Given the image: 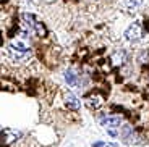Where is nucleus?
<instances>
[{
	"label": "nucleus",
	"instance_id": "1",
	"mask_svg": "<svg viewBox=\"0 0 149 147\" xmlns=\"http://www.w3.org/2000/svg\"><path fill=\"white\" fill-rule=\"evenodd\" d=\"M7 50H8V55L13 60H16V62H24V60H28L31 57V47L26 42V39H23V37L13 39L8 44Z\"/></svg>",
	"mask_w": 149,
	"mask_h": 147
},
{
	"label": "nucleus",
	"instance_id": "2",
	"mask_svg": "<svg viewBox=\"0 0 149 147\" xmlns=\"http://www.w3.org/2000/svg\"><path fill=\"white\" fill-rule=\"evenodd\" d=\"M125 37H127V41L130 42H136L141 39V24L138 21H134L133 24H130L125 31Z\"/></svg>",
	"mask_w": 149,
	"mask_h": 147
},
{
	"label": "nucleus",
	"instance_id": "3",
	"mask_svg": "<svg viewBox=\"0 0 149 147\" xmlns=\"http://www.w3.org/2000/svg\"><path fill=\"white\" fill-rule=\"evenodd\" d=\"M122 116H117V115H109V116L101 118V125L105 129H112V128H118L122 125Z\"/></svg>",
	"mask_w": 149,
	"mask_h": 147
},
{
	"label": "nucleus",
	"instance_id": "4",
	"mask_svg": "<svg viewBox=\"0 0 149 147\" xmlns=\"http://www.w3.org/2000/svg\"><path fill=\"white\" fill-rule=\"evenodd\" d=\"M21 136V132L19 131H15V129H2V144H5V146H8V144H11L13 141H16V137Z\"/></svg>",
	"mask_w": 149,
	"mask_h": 147
},
{
	"label": "nucleus",
	"instance_id": "5",
	"mask_svg": "<svg viewBox=\"0 0 149 147\" xmlns=\"http://www.w3.org/2000/svg\"><path fill=\"white\" fill-rule=\"evenodd\" d=\"M65 103H67V107L71 108V110H78L79 105H81L78 97L74 96V94H71V92H67V94H65Z\"/></svg>",
	"mask_w": 149,
	"mask_h": 147
},
{
	"label": "nucleus",
	"instance_id": "6",
	"mask_svg": "<svg viewBox=\"0 0 149 147\" xmlns=\"http://www.w3.org/2000/svg\"><path fill=\"white\" fill-rule=\"evenodd\" d=\"M86 103H88V107H89V108L97 110V108L104 103V100H102V97L99 96V94H91V96L88 97V100H86Z\"/></svg>",
	"mask_w": 149,
	"mask_h": 147
},
{
	"label": "nucleus",
	"instance_id": "7",
	"mask_svg": "<svg viewBox=\"0 0 149 147\" xmlns=\"http://www.w3.org/2000/svg\"><path fill=\"white\" fill-rule=\"evenodd\" d=\"M112 62H113V65H123V63L127 62V53L123 50H118V52H115L113 55H112Z\"/></svg>",
	"mask_w": 149,
	"mask_h": 147
},
{
	"label": "nucleus",
	"instance_id": "8",
	"mask_svg": "<svg viewBox=\"0 0 149 147\" xmlns=\"http://www.w3.org/2000/svg\"><path fill=\"white\" fill-rule=\"evenodd\" d=\"M65 79H67V83L70 86H76V83H78V78H76V74L71 70H68L67 73H65Z\"/></svg>",
	"mask_w": 149,
	"mask_h": 147
},
{
	"label": "nucleus",
	"instance_id": "9",
	"mask_svg": "<svg viewBox=\"0 0 149 147\" xmlns=\"http://www.w3.org/2000/svg\"><path fill=\"white\" fill-rule=\"evenodd\" d=\"M141 3H143V0H128V7H130L131 11H134Z\"/></svg>",
	"mask_w": 149,
	"mask_h": 147
},
{
	"label": "nucleus",
	"instance_id": "10",
	"mask_svg": "<svg viewBox=\"0 0 149 147\" xmlns=\"http://www.w3.org/2000/svg\"><path fill=\"white\" fill-rule=\"evenodd\" d=\"M93 146H94V147H105V144H104V142H94Z\"/></svg>",
	"mask_w": 149,
	"mask_h": 147
},
{
	"label": "nucleus",
	"instance_id": "11",
	"mask_svg": "<svg viewBox=\"0 0 149 147\" xmlns=\"http://www.w3.org/2000/svg\"><path fill=\"white\" fill-rule=\"evenodd\" d=\"M105 147H118V146L115 142H109V144H105Z\"/></svg>",
	"mask_w": 149,
	"mask_h": 147
}]
</instances>
